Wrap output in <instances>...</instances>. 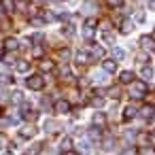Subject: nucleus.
<instances>
[{
  "instance_id": "nucleus-1",
  "label": "nucleus",
  "mask_w": 155,
  "mask_h": 155,
  "mask_svg": "<svg viewBox=\"0 0 155 155\" xmlns=\"http://www.w3.org/2000/svg\"><path fill=\"white\" fill-rule=\"evenodd\" d=\"M147 94V83L144 81H132V87H130V96L140 100L142 96Z\"/></svg>"
},
{
  "instance_id": "nucleus-2",
  "label": "nucleus",
  "mask_w": 155,
  "mask_h": 155,
  "mask_svg": "<svg viewBox=\"0 0 155 155\" xmlns=\"http://www.w3.org/2000/svg\"><path fill=\"white\" fill-rule=\"evenodd\" d=\"M26 85H28L30 89H34V91H38V89H43V87H45V79H43L41 74H32V77H28V81H26Z\"/></svg>"
},
{
  "instance_id": "nucleus-3",
  "label": "nucleus",
  "mask_w": 155,
  "mask_h": 155,
  "mask_svg": "<svg viewBox=\"0 0 155 155\" xmlns=\"http://www.w3.org/2000/svg\"><path fill=\"white\" fill-rule=\"evenodd\" d=\"M140 47H142L144 51H153V49H155V38H153V36H142V38H140Z\"/></svg>"
},
{
  "instance_id": "nucleus-4",
  "label": "nucleus",
  "mask_w": 155,
  "mask_h": 155,
  "mask_svg": "<svg viewBox=\"0 0 155 155\" xmlns=\"http://www.w3.org/2000/svg\"><path fill=\"white\" fill-rule=\"evenodd\" d=\"M68 110H70V102H68V100H58V102H55V113L66 115Z\"/></svg>"
},
{
  "instance_id": "nucleus-5",
  "label": "nucleus",
  "mask_w": 155,
  "mask_h": 155,
  "mask_svg": "<svg viewBox=\"0 0 155 155\" xmlns=\"http://www.w3.org/2000/svg\"><path fill=\"white\" fill-rule=\"evenodd\" d=\"M21 115H24V119H28V121H34L38 113H36V110H32L28 104H24V108H21Z\"/></svg>"
},
{
  "instance_id": "nucleus-6",
  "label": "nucleus",
  "mask_w": 155,
  "mask_h": 155,
  "mask_svg": "<svg viewBox=\"0 0 155 155\" xmlns=\"http://www.w3.org/2000/svg\"><path fill=\"white\" fill-rule=\"evenodd\" d=\"M102 70L115 72V70H117V62H115V60H104V62H102Z\"/></svg>"
},
{
  "instance_id": "nucleus-7",
  "label": "nucleus",
  "mask_w": 155,
  "mask_h": 155,
  "mask_svg": "<svg viewBox=\"0 0 155 155\" xmlns=\"http://www.w3.org/2000/svg\"><path fill=\"white\" fill-rule=\"evenodd\" d=\"M119 81H121V83H132V81H134V72H132V70H123V72L119 74Z\"/></svg>"
},
{
  "instance_id": "nucleus-8",
  "label": "nucleus",
  "mask_w": 155,
  "mask_h": 155,
  "mask_svg": "<svg viewBox=\"0 0 155 155\" xmlns=\"http://www.w3.org/2000/svg\"><path fill=\"white\" fill-rule=\"evenodd\" d=\"M24 138H32L34 134H36V127L34 125H26V127H21V132H19Z\"/></svg>"
},
{
  "instance_id": "nucleus-9",
  "label": "nucleus",
  "mask_w": 155,
  "mask_h": 155,
  "mask_svg": "<svg viewBox=\"0 0 155 155\" xmlns=\"http://www.w3.org/2000/svg\"><path fill=\"white\" fill-rule=\"evenodd\" d=\"M17 47H19V43H17L15 38H7V41H5V49H7V51H15Z\"/></svg>"
},
{
  "instance_id": "nucleus-10",
  "label": "nucleus",
  "mask_w": 155,
  "mask_h": 155,
  "mask_svg": "<svg viewBox=\"0 0 155 155\" xmlns=\"http://www.w3.org/2000/svg\"><path fill=\"white\" fill-rule=\"evenodd\" d=\"M134 117H136V108H134V106H125V110H123V119L130 121V119H134Z\"/></svg>"
},
{
  "instance_id": "nucleus-11",
  "label": "nucleus",
  "mask_w": 155,
  "mask_h": 155,
  "mask_svg": "<svg viewBox=\"0 0 155 155\" xmlns=\"http://www.w3.org/2000/svg\"><path fill=\"white\" fill-rule=\"evenodd\" d=\"M53 68H55V64H53L51 60H43V62H41V70L49 72V70H53Z\"/></svg>"
},
{
  "instance_id": "nucleus-12",
  "label": "nucleus",
  "mask_w": 155,
  "mask_h": 155,
  "mask_svg": "<svg viewBox=\"0 0 155 155\" xmlns=\"http://www.w3.org/2000/svg\"><path fill=\"white\" fill-rule=\"evenodd\" d=\"M140 74H142V79H153V68L151 66H142V70H140Z\"/></svg>"
},
{
  "instance_id": "nucleus-13",
  "label": "nucleus",
  "mask_w": 155,
  "mask_h": 155,
  "mask_svg": "<svg viewBox=\"0 0 155 155\" xmlns=\"http://www.w3.org/2000/svg\"><path fill=\"white\" fill-rule=\"evenodd\" d=\"M140 117L151 119V117H153V106H142V108H140Z\"/></svg>"
},
{
  "instance_id": "nucleus-14",
  "label": "nucleus",
  "mask_w": 155,
  "mask_h": 155,
  "mask_svg": "<svg viewBox=\"0 0 155 155\" xmlns=\"http://www.w3.org/2000/svg\"><path fill=\"white\" fill-rule=\"evenodd\" d=\"M83 36L89 41V38H94V26H87L85 24V28H83Z\"/></svg>"
},
{
  "instance_id": "nucleus-15",
  "label": "nucleus",
  "mask_w": 155,
  "mask_h": 155,
  "mask_svg": "<svg viewBox=\"0 0 155 155\" xmlns=\"http://www.w3.org/2000/svg\"><path fill=\"white\" fill-rule=\"evenodd\" d=\"M102 55H104V49L98 47V45H94L91 47V58H102Z\"/></svg>"
},
{
  "instance_id": "nucleus-16",
  "label": "nucleus",
  "mask_w": 155,
  "mask_h": 155,
  "mask_svg": "<svg viewBox=\"0 0 155 155\" xmlns=\"http://www.w3.org/2000/svg\"><path fill=\"white\" fill-rule=\"evenodd\" d=\"M113 58L119 62V60H123V58H125V51H123V49H119V47H115V49H113Z\"/></svg>"
},
{
  "instance_id": "nucleus-17",
  "label": "nucleus",
  "mask_w": 155,
  "mask_h": 155,
  "mask_svg": "<svg viewBox=\"0 0 155 155\" xmlns=\"http://www.w3.org/2000/svg\"><path fill=\"white\" fill-rule=\"evenodd\" d=\"M77 62H79V64H87V62H89V55H87L85 51H79V53H77Z\"/></svg>"
},
{
  "instance_id": "nucleus-18",
  "label": "nucleus",
  "mask_w": 155,
  "mask_h": 155,
  "mask_svg": "<svg viewBox=\"0 0 155 155\" xmlns=\"http://www.w3.org/2000/svg\"><path fill=\"white\" fill-rule=\"evenodd\" d=\"M15 68H17L19 72H28V70H30V64L21 60V62H17V64H15Z\"/></svg>"
},
{
  "instance_id": "nucleus-19",
  "label": "nucleus",
  "mask_w": 155,
  "mask_h": 155,
  "mask_svg": "<svg viewBox=\"0 0 155 155\" xmlns=\"http://www.w3.org/2000/svg\"><path fill=\"white\" fill-rule=\"evenodd\" d=\"M104 121H106V117L102 113H96L94 115V125H104Z\"/></svg>"
},
{
  "instance_id": "nucleus-20",
  "label": "nucleus",
  "mask_w": 155,
  "mask_h": 155,
  "mask_svg": "<svg viewBox=\"0 0 155 155\" xmlns=\"http://www.w3.org/2000/svg\"><path fill=\"white\" fill-rule=\"evenodd\" d=\"M79 151H81V153H89V151H91L89 140H81V142H79Z\"/></svg>"
},
{
  "instance_id": "nucleus-21",
  "label": "nucleus",
  "mask_w": 155,
  "mask_h": 155,
  "mask_svg": "<svg viewBox=\"0 0 155 155\" xmlns=\"http://www.w3.org/2000/svg\"><path fill=\"white\" fill-rule=\"evenodd\" d=\"M132 28H134V26H132V21H123V24H121V32H123V34H130V32H132Z\"/></svg>"
},
{
  "instance_id": "nucleus-22",
  "label": "nucleus",
  "mask_w": 155,
  "mask_h": 155,
  "mask_svg": "<svg viewBox=\"0 0 155 155\" xmlns=\"http://www.w3.org/2000/svg\"><path fill=\"white\" fill-rule=\"evenodd\" d=\"M106 5L113 9H119V7H123V0H106Z\"/></svg>"
},
{
  "instance_id": "nucleus-23",
  "label": "nucleus",
  "mask_w": 155,
  "mask_h": 155,
  "mask_svg": "<svg viewBox=\"0 0 155 155\" xmlns=\"http://www.w3.org/2000/svg\"><path fill=\"white\" fill-rule=\"evenodd\" d=\"M89 138H91V140H100V130H98V127H91V130H89Z\"/></svg>"
},
{
  "instance_id": "nucleus-24",
  "label": "nucleus",
  "mask_w": 155,
  "mask_h": 155,
  "mask_svg": "<svg viewBox=\"0 0 155 155\" xmlns=\"http://www.w3.org/2000/svg\"><path fill=\"white\" fill-rule=\"evenodd\" d=\"M2 7H5V11H13L15 2H13V0H2Z\"/></svg>"
},
{
  "instance_id": "nucleus-25",
  "label": "nucleus",
  "mask_w": 155,
  "mask_h": 155,
  "mask_svg": "<svg viewBox=\"0 0 155 155\" xmlns=\"http://www.w3.org/2000/svg\"><path fill=\"white\" fill-rule=\"evenodd\" d=\"M104 72H106V70H104ZM104 72L94 74V81H96V83H104V81H106V74H104Z\"/></svg>"
},
{
  "instance_id": "nucleus-26",
  "label": "nucleus",
  "mask_w": 155,
  "mask_h": 155,
  "mask_svg": "<svg viewBox=\"0 0 155 155\" xmlns=\"http://www.w3.org/2000/svg\"><path fill=\"white\" fill-rule=\"evenodd\" d=\"M60 147H62V151H70V147H72V142H70V138H64Z\"/></svg>"
},
{
  "instance_id": "nucleus-27",
  "label": "nucleus",
  "mask_w": 155,
  "mask_h": 155,
  "mask_svg": "<svg viewBox=\"0 0 155 155\" xmlns=\"http://www.w3.org/2000/svg\"><path fill=\"white\" fill-rule=\"evenodd\" d=\"M32 55H34V58H43V47H41V45H36V47L32 49Z\"/></svg>"
},
{
  "instance_id": "nucleus-28",
  "label": "nucleus",
  "mask_w": 155,
  "mask_h": 155,
  "mask_svg": "<svg viewBox=\"0 0 155 155\" xmlns=\"http://www.w3.org/2000/svg\"><path fill=\"white\" fill-rule=\"evenodd\" d=\"M45 130H47V132H55V130H58V125H55L53 121H47V123H45Z\"/></svg>"
},
{
  "instance_id": "nucleus-29",
  "label": "nucleus",
  "mask_w": 155,
  "mask_h": 155,
  "mask_svg": "<svg viewBox=\"0 0 155 155\" xmlns=\"http://www.w3.org/2000/svg\"><path fill=\"white\" fill-rule=\"evenodd\" d=\"M140 153H142V155H155V149H153V147H144Z\"/></svg>"
},
{
  "instance_id": "nucleus-30",
  "label": "nucleus",
  "mask_w": 155,
  "mask_h": 155,
  "mask_svg": "<svg viewBox=\"0 0 155 155\" xmlns=\"http://www.w3.org/2000/svg\"><path fill=\"white\" fill-rule=\"evenodd\" d=\"M0 83H5V85H9V83H13V79H11L9 74H2V77H0Z\"/></svg>"
},
{
  "instance_id": "nucleus-31",
  "label": "nucleus",
  "mask_w": 155,
  "mask_h": 155,
  "mask_svg": "<svg viewBox=\"0 0 155 155\" xmlns=\"http://www.w3.org/2000/svg\"><path fill=\"white\" fill-rule=\"evenodd\" d=\"M64 34H66V36H72V34H74V28H72V26H64Z\"/></svg>"
},
{
  "instance_id": "nucleus-32",
  "label": "nucleus",
  "mask_w": 155,
  "mask_h": 155,
  "mask_svg": "<svg viewBox=\"0 0 155 155\" xmlns=\"http://www.w3.org/2000/svg\"><path fill=\"white\" fill-rule=\"evenodd\" d=\"M108 96H110V98H119V87H113V89H108Z\"/></svg>"
},
{
  "instance_id": "nucleus-33",
  "label": "nucleus",
  "mask_w": 155,
  "mask_h": 155,
  "mask_svg": "<svg viewBox=\"0 0 155 155\" xmlns=\"http://www.w3.org/2000/svg\"><path fill=\"white\" fill-rule=\"evenodd\" d=\"M91 104H94L96 108H100V106L104 104V100H102V98H94V100H91Z\"/></svg>"
},
{
  "instance_id": "nucleus-34",
  "label": "nucleus",
  "mask_w": 155,
  "mask_h": 155,
  "mask_svg": "<svg viewBox=\"0 0 155 155\" xmlns=\"http://www.w3.org/2000/svg\"><path fill=\"white\" fill-rule=\"evenodd\" d=\"M43 19H45V21H53V19H55V15H53V13H49V11H47V13H45V15H43Z\"/></svg>"
},
{
  "instance_id": "nucleus-35",
  "label": "nucleus",
  "mask_w": 155,
  "mask_h": 155,
  "mask_svg": "<svg viewBox=\"0 0 155 155\" xmlns=\"http://www.w3.org/2000/svg\"><path fill=\"white\" fill-rule=\"evenodd\" d=\"M60 58H62V60H68V58H70V51H68V49H62V51H60Z\"/></svg>"
},
{
  "instance_id": "nucleus-36",
  "label": "nucleus",
  "mask_w": 155,
  "mask_h": 155,
  "mask_svg": "<svg viewBox=\"0 0 155 155\" xmlns=\"http://www.w3.org/2000/svg\"><path fill=\"white\" fill-rule=\"evenodd\" d=\"M11 100H13V102H21V94H19V91H13Z\"/></svg>"
},
{
  "instance_id": "nucleus-37",
  "label": "nucleus",
  "mask_w": 155,
  "mask_h": 155,
  "mask_svg": "<svg viewBox=\"0 0 155 155\" xmlns=\"http://www.w3.org/2000/svg\"><path fill=\"white\" fill-rule=\"evenodd\" d=\"M38 151H41V144H34V147H32V149L28 151V155H36Z\"/></svg>"
},
{
  "instance_id": "nucleus-38",
  "label": "nucleus",
  "mask_w": 155,
  "mask_h": 155,
  "mask_svg": "<svg viewBox=\"0 0 155 155\" xmlns=\"http://www.w3.org/2000/svg\"><path fill=\"white\" fill-rule=\"evenodd\" d=\"M2 60H5V64H15V58L13 55H5Z\"/></svg>"
},
{
  "instance_id": "nucleus-39",
  "label": "nucleus",
  "mask_w": 155,
  "mask_h": 155,
  "mask_svg": "<svg viewBox=\"0 0 155 155\" xmlns=\"http://www.w3.org/2000/svg\"><path fill=\"white\" fill-rule=\"evenodd\" d=\"M32 24H34V26H43V24H45V19H41V17H34V19H32Z\"/></svg>"
},
{
  "instance_id": "nucleus-40",
  "label": "nucleus",
  "mask_w": 155,
  "mask_h": 155,
  "mask_svg": "<svg viewBox=\"0 0 155 155\" xmlns=\"http://www.w3.org/2000/svg\"><path fill=\"white\" fill-rule=\"evenodd\" d=\"M32 41H34V43H41V41H43V34H32Z\"/></svg>"
},
{
  "instance_id": "nucleus-41",
  "label": "nucleus",
  "mask_w": 155,
  "mask_h": 155,
  "mask_svg": "<svg viewBox=\"0 0 155 155\" xmlns=\"http://www.w3.org/2000/svg\"><path fill=\"white\" fill-rule=\"evenodd\" d=\"M85 24H87V26H94V28H96V19H94V17H89V19L85 21Z\"/></svg>"
},
{
  "instance_id": "nucleus-42",
  "label": "nucleus",
  "mask_w": 155,
  "mask_h": 155,
  "mask_svg": "<svg viewBox=\"0 0 155 155\" xmlns=\"http://www.w3.org/2000/svg\"><path fill=\"white\" fill-rule=\"evenodd\" d=\"M149 9H151V11H155V0H149Z\"/></svg>"
},
{
  "instance_id": "nucleus-43",
  "label": "nucleus",
  "mask_w": 155,
  "mask_h": 155,
  "mask_svg": "<svg viewBox=\"0 0 155 155\" xmlns=\"http://www.w3.org/2000/svg\"><path fill=\"white\" fill-rule=\"evenodd\" d=\"M66 155H77V153L74 151H66Z\"/></svg>"
},
{
  "instance_id": "nucleus-44",
  "label": "nucleus",
  "mask_w": 155,
  "mask_h": 155,
  "mask_svg": "<svg viewBox=\"0 0 155 155\" xmlns=\"http://www.w3.org/2000/svg\"><path fill=\"white\" fill-rule=\"evenodd\" d=\"M5 155H13V153H11V151H7V153H5Z\"/></svg>"
},
{
  "instance_id": "nucleus-45",
  "label": "nucleus",
  "mask_w": 155,
  "mask_h": 155,
  "mask_svg": "<svg viewBox=\"0 0 155 155\" xmlns=\"http://www.w3.org/2000/svg\"><path fill=\"white\" fill-rule=\"evenodd\" d=\"M153 38H155V32H153Z\"/></svg>"
},
{
  "instance_id": "nucleus-46",
  "label": "nucleus",
  "mask_w": 155,
  "mask_h": 155,
  "mask_svg": "<svg viewBox=\"0 0 155 155\" xmlns=\"http://www.w3.org/2000/svg\"><path fill=\"white\" fill-rule=\"evenodd\" d=\"M36 2H41V0H36Z\"/></svg>"
}]
</instances>
